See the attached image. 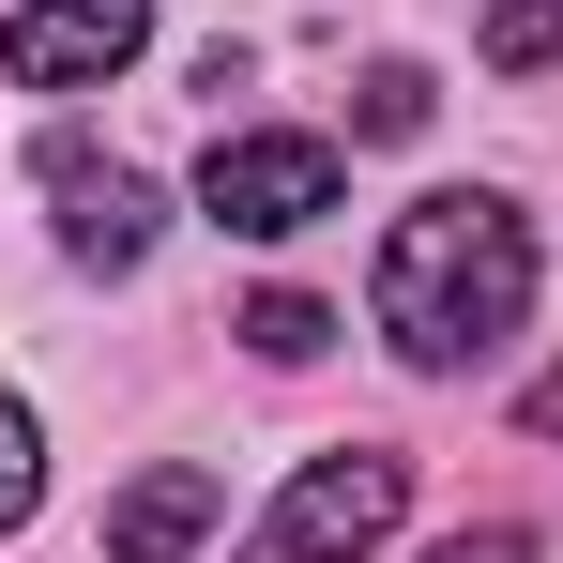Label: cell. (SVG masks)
<instances>
[{"mask_svg": "<svg viewBox=\"0 0 563 563\" xmlns=\"http://www.w3.org/2000/svg\"><path fill=\"white\" fill-rule=\"evenodd\" d=\"M380 335H396V366H487L518 320H533V229H518V198H487V184H427L396 229H380Z\"/></svg>", "mask_w": 563, "mask_h": 563, "instance_id": "1", "label": "cell"}, {"mask_svg": "<svg viewBox=\"0 0 563 563\" xmlns=\"http://www.w3.org/2000/svg\"><path fill=\"white\" fill-rule=\"evenodd\" d=\"M396 518H411V457L335 442V457H305V472H289V503L244 533V563H366Z\"/></svg>", "mask_w": 563, "mask_h": 563, "instance_id": "2", "label": "cell"}, {"mask_svg": "<svg viewBox=\"0 0 563 563\" xmlns=\"http://www.w3.org/2000/svg\"><path fill=\"white\" fill-rule=\"evenodd\" d=\"M335 198H351L335 137H213V153H198V213H213V229H244V244L320 229Z\"/></svg>", "mask_w": 563, "mask_h": 563, "instance_id": "3", "label": "cell"}, {"mask_svg": "<svg viewBox=\"0 0 563 563\" xmlns=\"http://www.w3.org/2000/svg\"><path fill=\"white\" fill-rule=\"evenodd\" d=\"M153 46V0H15L0 15V77L15 92H92Z\"/></svg>", "mask_w": 563, "mask_h": 563, "instance_id": "4", "label": "cell"}, {"mask_svg": "<svg viewBox=\"0 0 563 563\" xmlns=\"http://www.w3.org/2000/svg\"><path fill=\"white\" fill-rule=\"evenodd\" d=\"M46 198H62V260H92V275H137L153 229H168V198L122 153H92V137H46Z\"/></svg>", "mask_w": 563, "mask_h": 563, "instance_id": "5", "label": "cell"}, {"mask_svg": "<svg viewBox=\"0 0 563 563\" xmlns=\"http://www.w3.org/2000/svg\"><path fill=\"white\" fill-rule=\"evenodd\" d=\"M213 518H229V487H213L198 457H153L122 503H107V563H198Z\"/></svg>", "mask_w": 563, "mask_h": 563, "instance_id": "6", "label": "cell"}, {"mask_svg": "<svg viewBox=\"0 0 563 563\" xmlns=\"http://www.w3.org/2000/svg\"><path fill=\"white\" fill-rule=\"evenodd\" d=\"M244 351H260V366H320V351H335V305H305V289H260V305H244Z\"/></svg>", "mask_w": 563, "mask_h": 563, "instance_id": "7", "label": "cell"}, {"mask_svg": "<svg viewBox=\"0 0 563 563\" xmlns=\"http://www.w3.org/2000/svg\"><path fill=\"white\" fill-rule=\"evenodd\" d=\"M46 503V427H31V396H0V533Z\"/></svg>", "mask_w": 563, "mask_h": 563, "instance_id": "8", "label": "cell"}, {"mask_svg": "<svg viewBox=\"0 0 563 563\" xmlns=\"http://www.w3.org/2000/svg\"><path fill=\"white\" fill-rule=\"evenodd\" d=\"M487 62H503V77L563 62V0H503V15H487Z\"/></svg>", "mask_w": 563, "mask_h": 563, "instance_id": "9", "label": "cell"}, {"mask_svg": "<svg viewBox=\"0 0 563 563\" xmlns=\"http://www.w3.org/2000/svg\"><path fill=\"white\" fill-rule=\"evenodd\" d=\"M411 122H427V77H411V62H380L366 92H351V137H411Z\"/></svg>", "mask_w": 563, "mask_h": 563, "instance_id": "10", "label": "cell"}, {"mask_svg": "<svg viewBox=\"0 0 563 563\" xmlns=\"http://www.w3.org/2000/svg\"><path fill=\"white\" fill-rule=\"evenodd\" d=\"M427 563H533V533H518V518H487V533H442Z\"/></svg>", "mask_w": 563, "mask_h": 563, "instance_id": "11", "label": "cell"}, {"mask_svg": "<svg viewBox=\"0 0 563 563\" xmlns=\"http://www.w3.org/2000/svg\"><path fill=\"white\" fill-rule=\"evenodd\" d=\"M518 411H533V427H549V442H563V366H549V380H533V396H518Z\"/></svg>", "mask_w": 563, "mask_h": 563, "instance_id": "12", "label": "cell"}]
</instances>
